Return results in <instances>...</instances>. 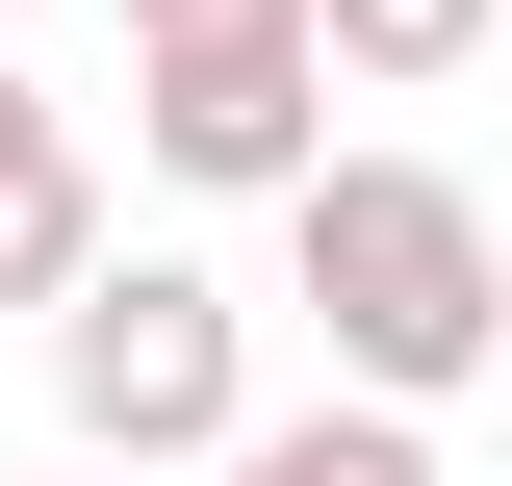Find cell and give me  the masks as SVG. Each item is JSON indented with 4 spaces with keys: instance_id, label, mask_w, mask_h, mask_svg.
Returning a JSON list of instances; mask_svg holds the SVG:
<instances>
[{
    "instance_id": "cell-1",
    "label": "cell",
    "mask_w": 512,
    "mask_h": 486,
    "mask_svg": "<svg viewBox=\"0 0 512 486\" xmlns=\"http://www.w3.org/2000/svg\"><path fill=\"white\" fill-rule=\"evenodd\" d=\"M282 307L333 333V384H359V410L436 435L461 384L512 359V231H487V180H461V154H333V180L282 205Z\"/></svg>"
},
{
    "instance_id": "cell-2",
    "label": "cell",
    "mask_w": 512,
    "mask_h": 486,
    "mask_svg": "<svg viewBox=\"0 0 512 486\" xmlns=\"http://www.w3.org/2000/svg\"><path fill=\"white\" fill-rule=\"evenodd\" d=\"M52 435H77L103 486H231V435H256V282L103 256V282L52 307Z\"/></svg>"
},
{
    "instance_id": "cell-3",
    "label": "cell",
    "mask_w": 512,
    "mask_h": 486,
    "mask_svg": "<svg viewBox=\"0 0 512 486\" xmlns=\"http://www.w3.org/2000/svg\"><path fill=\"white\" fill-rule=\"evenodd\" d=\"M333 103H359V77H333V26H308V0L128 52V154H154L180 205H308V180H333Z\"/></svg>"
},
{
    "instance_id": "cell-4",
    "label": "cell",
    "mask_w": 512,
    "mask_h": 486,
    "mask_svg": "<svg viewBox=\"0 0 512 486\" xmlns=\"http://www.w3.org/2000/svg\"><path fill=\"white\" fill-rule=\"evenodd\" d=\"M77 282H103V154H77V103H52V77H0V307L52 333Z\"/></svg>"
},
{
    "instance_id": "cell-5",
    "label": "cell",
    "mask_w": 512,
    "mask_h": 486,
    "mask_svg": "<svg viewBox=\"0 0 512 486\" xmlns=\"http://www.w3.org/2000/svg\"><path fill=\"white\" fill-rule=\"evenodd\" d=\"M231 486H461V461H436L410 410H359V384H308V410H256V435H231Z\"/></svg>"
},
{
    "instance_id": "cell-6",
    "label": "cell",
    "mask_w": 512,
    "mask_h": 486,
    "mask_svg": "<svg viewBox=\"0 0 512 486\" xmlns=\"http://www.w3.org/2000/svg\"><path fill=\"white\" fill-rule=\"evenodd\" d=\"M308 26H333V77H359V103H436V77H487L512 0H308Z\"/></svg>"
},
{
    "instance_id": "cell-7",
    "label": "cell",
    "mask_w": 512,
    "mask_h": 486,
    "mask_svg": "<svg viewBox=\"0 0 512 486\" xmlns=\"http://www.w3.org/2000/svg\"><path fill=\"white\" fill-rule=\"evenodd\" d=\"M103 26H128V52H180V26H256V0H103Z\"/></svg>"
},
{
    "instance_id": "cell-8",
    "label": "cell",
    "mask_w": 512,
    "mask_h": 486,
    "mask_svg": "<svg viewBox=\"0 0 512 486\" xmlns=\"http://www.w3.org/2000/svg\"><path fill=\"white\" fill-rule=\"evenodd\" d=\"M52 486H103V461H52Z\"/></svg>"
}]
</instances>
